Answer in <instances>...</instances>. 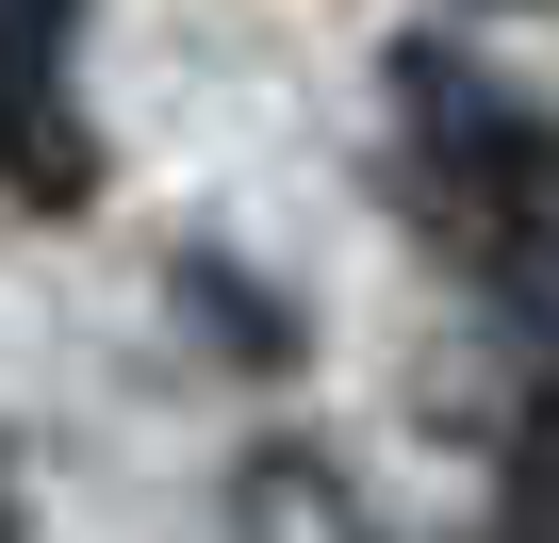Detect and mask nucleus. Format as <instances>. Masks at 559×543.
I'll list each match as a JSON object with an SVG mask.
<instances>
[{"label":"nucleus","instance_id":"obj_1","mask_svg":"<svg viewBox=\"0 0 559 543\" xmlns=\"http://www.w3.org/2000/svg\"><path fill=\"white\" fill-rule=\"evenodd\" d=\"M0 181L34 214H83V181H99L83 83H67V0H0Z\"/></svg>","mask_w":559,"mask_h":543},{"label":"nucleus","instance_id":"obj_4","mask_svg":"<svg viewBox=\"0 0 559 543\" xmlns=\"http://www.w3.org/2000/svg\"><path fill=\"white\" fill-rule=\"evenodd\" d=\"M493 543H559V396H543V428L510 445V510H493Z\"/></svg>","mask_w":559,"mask_h":543},{"label":"nucleus","instance_id":"obj_2","mask_svg":"<svg viewBox=\"0 0 559 543\" xmlns=\"http://www.w3.org/2000/svg\"><path fill=\"white\" fill-rule=\"evenodd\" d=\"M230 543H379V510H362V477L313 461V445H247V461H230Z\"/></svg>","mask_w":559,"mask_h":543},{"label":"nucleus","instance_id":"obj_3","mask_svg":"<svg viewBox=\"0 0 559 543\" xmlns=\"http://www.w3.org/2000/svg\"><path fill=\"white\" fill-rule=\"evenodd\" d=\"M181 297H198V330H214V346L297 363V314H280V297H247V263H214V247H198V263H181Z\"/></svg>","mask_w":559,"mask_h":543}]
</instances>
